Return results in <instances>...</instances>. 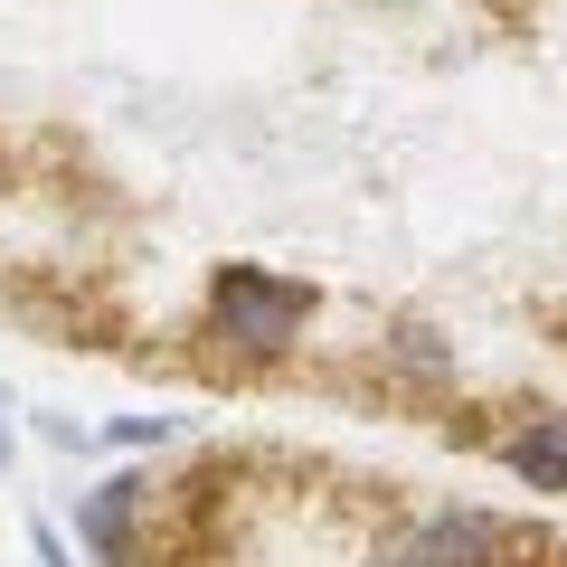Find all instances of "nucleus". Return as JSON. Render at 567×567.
<instances>
[{
	"label": "nucleus",
	"instance_id": "nucleus-1",
	"mask_svg": "<svg viewBox=\"0 0 567 567\" xmlns=\"http://www.w3.org/2000/svg\"><path fill=\"white\" fill-rule=\"evenodd\" d=\"M303 312H312V293L284 284V275H265V265H227V275L208 284V331H218L227 350H246V360H284V350L303 341Z\"/></svg>",
	"mask_w": 567,
	"mask_h": 567
},
{
	"label": "nucleus",
	"instance_id": "nucleus-2",
	"mask_svg": "<svg viewBox=\"0 0 567 567\" xmlns=\"http://www.w3.org/2000/svg\"><path fill=\"white\" fill-rule=\"evenodd\" d=\"M492 558H502V529L483 511H454V520H435L416 539V567H492Z\"/></svg>",
	"mask_w": 567,
	"mask_h": 567
},
{
	"label": "nucleus",
	"instance_id": "nucleus-3",
	"mask_svg": "<svg viewBox=\"0 0 567 567\" xmlns=\"http://www.w3.org/2000/svg\"><path fill=\"white\" fill-rule=\"evenodd\" d=\"M133 502H142V483H104L95 502L76 511V529H85V548H95L104 567H133Z\"/></svg>",
	"mask_w": 567,
	"mask_h": 567
},
{
	"label": "nucleus",
	"instance_id": "nucleus-4",
	"mask_svg": "<svg viewBox=\"0 0 567 567\" xmlns=\"http://www.w3.org/2000/svg\"><path fill=\"white\" fill-rule=\"evenodd\" d=\"M511 473H520L529 492H567V416H529L520 435H511Z\"/></svg>",
	"mask_w": 567,
	"mask_h": 567
},
{
	"label": "nucleus",
	"instance_id": "nucleus-5",
	"mask_svg": "<svg viewBox=\"0 0 567 567\" xmlns=\"http://www.w3.org/2000/svg\"><path fill=\"white\" fill-rule=\"evenodd\" d=\"M114 435H123V445H162V435H171V416H123Z\"/></svg>",
	"mask_w": 567,
	"mask_h": 567
},
{
	"label": "nucleus",
	"instance_id": "nucleus-6",
	"mask_svg": "<svg viewBox=\"0 0 567 567\" xmlns=\"http://www.w3.org/2000/svg\"><path fill=\"white\" fill-rule=\"evenodd\" d=\"M39 567H66V539H58L48 520H39Z\"/></svg>",
	"mask_w": 567,
	"mask_h": 567
},
{
	"label": "nucleus",
	"instance_id": "nucleus-7",
	"mask_svg": "<svg viewBox=\"0 0 567 567\" xmlns=\"http://www.w3.org/2000/svg\"><path fill=\"white\" fill-rule=\"evenodd\" d=\"M0 464H10V425H0Z\"/></svg>",
	"mask_w": 567,
	"mask_h": 567
}]
</instances>
